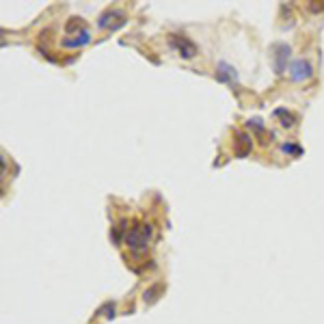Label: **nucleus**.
<instances>
[{"label":"nucleus","instance_id":"9","mask_svg":"<svg viewBox=\"0 0 324 324\" xmlns=\"http://www.w3.org/2000/svg\"><path fill=\"white\" fill-rule=\"evenodd\" d=\"M99 314H104L106 318H108V320H110V318H115V305H113V303L104 305V307L99 309Z\"/></svg>","mask_w":324,"mask_h":324},{"label":"nucleus","instance_id":"13","mask_svg":"<svg viewBox=\"0 0 324 324\" xmlns=\"http://www.w3.org/2000/svg\"><path fill=\"white\" fill-rule=\"evenodd\" d=\"M80 24H82L80 20H76V17H72V22H69V24H67V31H74V28H76V26H80Z\"/></svg>","mask_w":324,"mask_h":324},{"label":"nucleus","instance_id":"10","mask_svg":"<svg viewBox=\"0 0 324 324\" xmlns=\"http://www.w3.org/2000/svg\"><path fill=\"white\" fill-rule=\"evenodd\" d=\"M117 13H113V11H108V13H104L102 17H99V26H102V28H106V26H108V22H110V17H115Z\"/></svg>","mask_w":324,"mask_h":324},{"label":"nucleus","instance_id":"6","mask_svg":"<svg viewBox=\"0 0 324 324\" xmlns=\"http://www.w3.org/2000/svg\"><path fill=\"white\" fill-rule=\"evenodd\" d=\"M216 78L221 82H231V80L238 78V76H235V69L229 67L227 63H219V67H216Z\"/></svg>","mask_w":324,"mask_h":324},{"label":"nucleus","instance_id":"1","mask_svg":"<svg viewBox=\"0 0 324 324\" xmlns=\"http://www.w3.org/2000/svg\"><path fill=\"white\" fill-rule=\"evenodd\" d=\"M149 235H151V227L149 225H139V227H134L132 231L126 235V242H128L130 249L143 251L147 246V242H149Z\"/></svg>","mask_w":324,"mask_h":324},{"label":"nucleus","instance_id":"12","mask_svg":"<svg viewBox=\"0 0 324 324\" xmlns=\"http://www.w3.org/2000/svg\"><path fill=\"white\" fill-rule=\"evenodd\" d=\"M281 149L287 151V154H298V151H300L296 145H283V147H281Z\"/></svg>","mask_w":324,"mask_h":324},{"label":"nucleus","instance_id":"3","mask_svg":"<svg viewBox=\"0 0 324 324\" xmlns=\"http://www.w3.org/2000/svg\"><path fill=\"white\" fill-rule=\"evenodd\" d=\"M171 46H175L184 58H192L197 54V48H194L192 41H188L186 37H180V35H171Z\"/></svg>","mask_w":324,"mask_h":324},{"label":"nucleus","instance_id":"8","mask_svg":"<svg viewBox=\"0 0 324 324\" xmlns=\"http://www.w3.org/2000/svg\"><path fill=\"white\" fill-rule=\"evenodd\" d=\"M275 117H279V119L283 121L285 128H292L294 123H296V119H294V117L287 113V110H283V108H277V110H275Z\"/></svg>","mask_w":324,"mask_h":324},{"label":"nucleus","instance_id":"7","mask_svg":"<svg viewBox=\"0 0 324 324\" xmlns=\"http://www.w3.org/2000/svg\"><path fill=\"white\" fill-rule=\"evenodd\" d=\"M164 292V287L162 285H154V287H149V290H145L143 294V300L147 305H151V303H156L158 298H160V294Z\"/></svg>","mask_w":324,"mask_h":324},{"label":"nucleus","instance_id":"5","mask_svg":"<svg viewBox=\"0 0 324 324\" xmlns=\"http://www.w3.org/2000/svg\"><path fill=\"white\" fill-rule=\"evenodd\" d=\"M89 31H82L80 35H76V37H65L63 39V46L65 48H80V46L89 44Z\"/></svg>","mask_w":324,"mask_h":324},{"label":"nucleus","instance_id":"14","mask_svg":"<svg viewBox=\"0 0 324 324\" xmlns=\"http://www.w3.org/2000/svg\"><path fill=\"white\" fill-rule=\"evenodd\" d=\"M324 4H311V11H322Z\"/></svg>","mask_w":324,"mask_h":324},{"label":"nucleus","instance_id":"4","mask_svg":"<svg viewBox=\"0 0 324 324\" xmlns=\"http://www.w3.org/2000/svg\"><path fill=\"white\" fill-rule=\"evenodd\" d=\"M275 69H277V74H281L285 69V63H287V58H290V46H285V44H279V46H275Z\"/></svg>","mask_w":324,"mask_h":324},{"label":"nucleus","instance_id":"11","mask_svg":"<svg viewBox=\"0 0 324 324\" xmlns=\"http://www.w3.org/2000/svg\"><path fill=\"white\" fill-rule=\"evenodd\" d=\"M249 128L257 130V132H264V126H262V119H249Z\"/></svg>","mask_w":324,"mask_h":324},{"label":"nucleus","instance_id":"2","mask_svg":"<svg viewBox=\"0 0 324 324\" xmlns=\"http://www.w3.org/2000/svg\"><path fill=\"white\" fill-rule=\"evenodd\" d=\"M314 76V67L309 65V61L305 58H296L292 65H290V78L294 82H305Z\"/></svg>","mask_w":324,"mask_h":324}]
</instances>
